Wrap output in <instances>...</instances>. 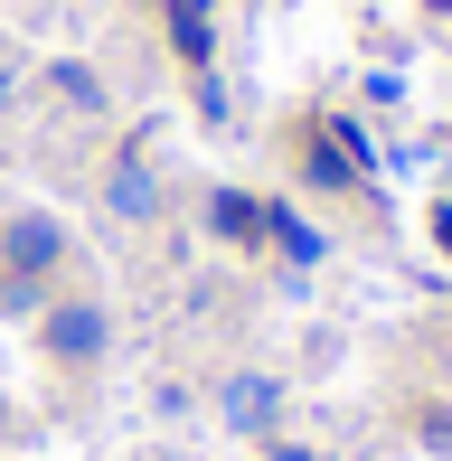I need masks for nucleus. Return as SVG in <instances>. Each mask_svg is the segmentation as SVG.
<instances>
[{"mask_svg":"<svg viewBox=\"0 0 452 461\" xmlns=\"http://www.w3.org/2000/svg\"><path fill=\"white\" fill-rule=\"evenodd\" d=\"M264 245H274L283 264H321V255H330V236H321L302 207H274V198H264Z\"/></svg>","mask_w":452,"mask_h":461,"instance_id":"6","label":"nucleus"},{"mask_svg":"<svg viewBox=\"0 0 452 461\" xmlns=\"http://www.w3.org/2000/svg\"><path fill=\"white\" fill-rule=\"evenodd\" d=\"M38 339H48L57 367H95L113 348V311L104 302H48V311H38Z\"/></svg>","mask_w":452,"mask_h":461,"instance_id":"3","label":"nucleus"},{"mask_svg":"<svg viewBox=\"0 0 452 461\" xmlns=\"http://www.w3.org/2000/svg\"><path fill=\"white\" fill-rule=\"evenodd\" d=\"M160 19H170V48L189 57V67H208V57H217V29H208V0H160Z\"/></svg>","mask_w":452,"mask_h":461,"instance_id":"8","label":"nucleus"},{"mask_svg":"<svg viewBox=\"0 0 452 461\" xmlns=\"http://www.w3.org/2000/svg\"><path fill=\"white\" fill-rule=\"evenodd\" d=\"M283 376H264V367H236L217 386V414H226V433H245V443H283Z\"/></svg>","mask_w":452,"mask_h":461,"instance_id":"2","label":"nucleus"},{"mask_svg":"<svg viewBox=\"0 0 452 461\" xmlns=\"http://www.w3.org/2000/svg\"><path fill=\"white\" fill-rule=\"evenodd\" d=\"M415 443H424V452H452V405H434V414H415Z\"/></svg>","mask_w":452,"mask_h":461,"instance_id":"11","label":"nucleus"},{"mask_svg":"<svg viewBox=\"0 0 452 461\" xmlns=\"http://www.w3.org/2000/svg\"><path fill=\"white\" fill-rule=\"evenodd\" d=\"M0 311H48V283L38 274H0Z\"/></svg>","mask_w":452,"mask_h":461,"instance_id":"10","label":"nucleus"},{"mask_svg":"<svg viewBox=\"0 0 452 461\" xmlns=\"http://www.w3.org/2000/svg\"><path fill=\"white\" fill-rule=\"evenodd\" d=\"M274 461H330V452H302V443H274Z\"/></svg>","mask_w":452,"mask_h":461,"instance_id":"13","label":"nucleus"},{"mask_svg":"<svg viewBox=\"0 0 452 461\" xmlns=\"http://www.w3.org/2000/svg\"><path fill=\"white\" fill-rule=\"evenodd\" d=\"M434 245H443V264H452V207H434Z\"/></svg>","mask_w":452,"mask_h":461,"instance_id":"12","label":"nucleus"},{"mask_svg":"<svg viewBox=\"0 0 452 461\" xmlns=\"http://www.w3.org/2000/svg\"><path fill=\"white\" fill-rule=\"evenodd\" d=\"M0 433H10V386H0Z\"/></svg>","mask_w":452,"mask_h":461,"instance_id":"15","label":"nucleus"},{"mask_svg":"<svg viewBox=\"0 0 452 461\" xmlns=\"http://www.w3.org/2000/svg\"><path fill=\"white\" fill-rule=\"evenodd\" d=\"M48 95H57V104H76V113H104V76L76 67V57H57V67H48Z\"/></svg>","mask_w":452,"mask_h":461,"instance_id":"9","label":"nucleus"},{"mask_svg":"<svg viewBox=\"0 0 452 461\" xmlns=\"http://www.w3.org/2000/svg\"><path fill=\"white\" fill-rule=\"evenodd\" d=\"M57 264H67V217H57V207H10V217H0V274H38L48 283Z\"/></svg>","mask_w":452,"mask_h":461,"instance_id":"1","label":"nucleus"},{"mask_svg":"<svg viewBox=\"0 0 452 461\" xmlns=\"http://www.w3.org/2000/svg\"><path fill=\"white\" fill-rule=\"evenodd\" d=\"M443 386H452V339H443Z\"/></svg>","mask_w":452,"mask_h":461,"instance_id":"16","label":"nucleus"},{"mask_svg":"<svg viewBox=\"0 0 452 461\" xmlns=\"http://www.w3.org/2000/svg\"><path fill=\"white\" fill-rule=\"evenodd\" d=\"M104 207H113L122 226H151V217H160V179H151V160H141V151H122L113 170H104Z\"/></svg>","mask_w":452,"mask_h":461,"instance_id":"4","label":"nucleus"},{"mask_svg":"<svg viewBox=\"0 0 452 461\" xmlns=\"http://www.w3.org/2000/svg\"><path fill=\"white\" fill-rule=\"evenodd\" d=\"M208 236L236 245V255H255V245H264V198H245V188H208Z\"/></svg>","mask_w":452,"mask_h":461,"instance_id":"5","label":"nucleus"},{"mask_svg":"<svg viewBox=\"0 0 452 461\" xmlns=\"http://www.w3.org/2000/svg\"><path fill=\"white\" fill-rule=\"evenodd\" d=\"M10 95H19V76H10V57H0V113H10Z\"/></svg>","mask_w":452,"mask_h":461,"instance_id":"14","label":"nucleus"},{"mask_svg":"<svg viewBox=\"0 0 452 461\" xmlns=\"http://www.w3.org/2000/svg\"><path fill=\"white\" fill-rule=\"evenodd\" d=\"M302 179H312V188H321V198H348V188H358L367 170H358V160H348V151H339V141H330V132H302Z\"/></svg>","mask_w":452,"mask_h":461,"instance_id":"7","label":"nucleus"}]
</instances>
